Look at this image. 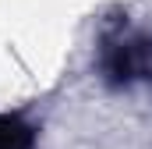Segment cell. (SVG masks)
<instances>
[{
  "instance_id": "obj_1",
  "label": "cell",
  "mask_w": 152,
  "mask_h": 149,
  "mask_svg": "<svg viewBox=\"0 0 152 149\" xmlns=\"http://www.w3.org/2000/svg\"><path fill=\"white\" fill-rule=\"evenodd\" d=\"M99 71H103V82L113 89L152 78V36L134 29L110 32L99 46Z\"/></svg>"
},
{
  "instance_id": "obj_2",
  "label": "cell",
  "mask_w": 152,
  "mask_h": 149,
  "mask_svg": "<svg viewBox=\"0 0 152 149\" xmlns=\"http://www.w3.org/2000/svg\"><path fill=\"white\" fill-rule=\"evenodd\" d=\"M0 149H36V128L14 114H0Z\"/></svg>"
}]
</instances>
